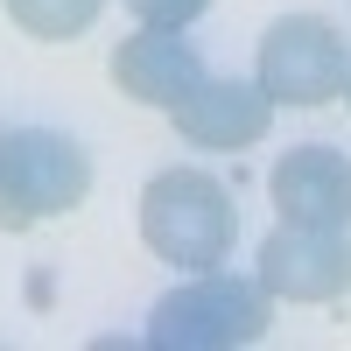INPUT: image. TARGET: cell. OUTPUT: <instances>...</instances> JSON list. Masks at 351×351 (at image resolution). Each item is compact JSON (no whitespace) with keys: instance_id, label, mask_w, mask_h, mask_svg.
<instances>
[{"instance_id":"1","label":"cell","mask_w":351,"mask_h":351,"mask_svg":"<svg viewBox=\"0 0 351 351\" xmlns=\"http://www.w3.org/2000/svg\"><path fill=\"white\" fill-rule=\"evenodd\" d=\"M232 232H239V211H232V190L211 169H162L141 190V239H148L155 260L169 267H225Z\"/></svg>"},{"instance_id":"2","label":"cell","mask_w":351,"mask_h":351,"mask_svg":"<svg viewBox=\"0 0 351 351\" xmlns=\"http://www.w3.org/2000/svg\"><path fill=\"white\" fill-rule=\"evenodd\" d=\"M267 316H274V295L260 281L204 267L190 281H176L148 309V344H162V351H232V344L267 337Z\"/></svg>"},{"instance_id":"3","label":"cell","mask_w":351,"mask_h":351,"mask_svg":"<svg viewBox=\"0 0 351 351\" xmlns=\"http://www.w3.org/2000/svg\"><path fill=\"white\" fill-rule=\"evenodd\" d=\"M92 197V155L56 127L0 120V232H28Z\"/></svg>"},{"instance_id":"4","label":"cell","mask_w":351,"mask_h":351,"mask_svg":"<svg viewBox=\"0 0 351 351\" xmlns=\"http://www.w3.org/2000/svg\"><path fill=\"white\" fill-rule=\"evenodd\" d=\"M253 77L274 106H330V99H344L351 49L324 14H281L260 36V71Z\"/></svg>"},{"instance_id":"5","label":"cell","mask_w":351,"mask_h":351,"mask_svg":"<svg viewBox=\"0 0 351 351\" xmlns=\"http://www.w3.org/2000/svg\"><path fill=\"white\" fill-rule=\"evenodd\" d=\"M253 281L274 302H337L351 288V232L344 225H295L281 218L253 253Z\"/></svg>"},{"instance_id":"6","label":"cell","mask_w":351,"mask_h":351,"mask_svg":"<svg viewBox=\"0 0 351 351\" xmlns=\"http://www.w3.org/2000/svg\"><path fill=\"white\" fill-rule=\"evenodd\" d=\"M176 134L190 141V148H253L260 134L274 127V99L260 92V77H211L204 71L183 99L169 106Z\"/></svg>"},{"instance_id":"7","label":"cell","mask_w":351,"mask_h":351,"mask_svg":"<svg viewBox=\"0 0 351 351\" xmlns=\"http://www.w3.org/2000/svg\"><path fill=\"white\" fill-rule=\"evenodd\" d=\"M204 77V56L197 43H183V28H134V36L112 43V84L134 99V106H176Z\"/></svg>"},{"instance_id":"8","label":"cell","mask_w":351,"mask_h":351,"mask_svg":"<svg viewBox=\"0 0 351 351\" xmlns=\"http://www.w3.org/2000/svg\"><path fill=\"white\" fill-rule=\"evenodd\" d=\"M267 197L295 225H351V162L337 148H288L267 176Z\"/></svg>"},{"instance_id":"9","label":"cell","mask_w":351,"mask_h":351,"mask_svg":"<svg viewBox=\"0 0 351 351\" xmlns=\"http://www.w3.org/2000/svg\"><path fill=\"white\" fill-rule=\"evenodd\" d=\"M99 8L106 0H8V21L28 28L36 43H71L99 21Z\"/></svg>"},{"instance_id":"10","label":"cell","mask_w":351,"mask_h":351,"mask_svg":"<svg viewBox=\"0 0 351 351\" xmlns=\"http://www.w3.org/2000/svg\"><path fill=\"white\" fill-rule=\"evenodd\" d=\"M211 0H127V14L141 21V28H190Z\"/></svg>"},{"instance_id":"11","label":"cell","mask_w":351,"mask_h":351,"mask_svg":"<svg viewBox=\"0 0 351 351\" xmlns=\"http://www.w3.org/2000/svg\"><path fill=\"white\" fill-rule=\"evenodd\" d=\"M344 99H351V77H344Z\"/></svg>"}]
</instances>
